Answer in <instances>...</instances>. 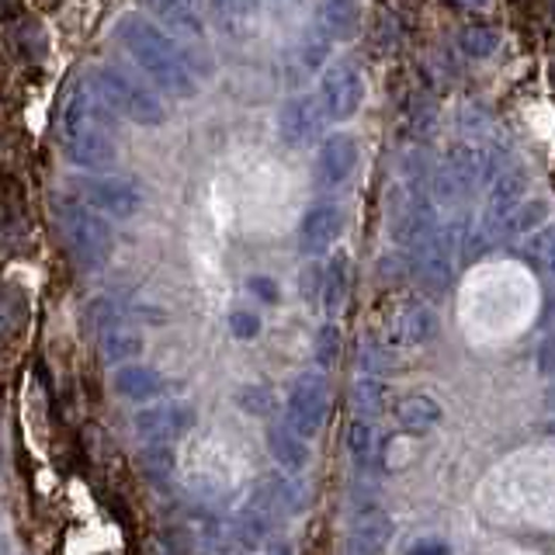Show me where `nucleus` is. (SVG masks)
I'll return each instance as SVG.
<instances>
[{
  "mask_svg": "<svg viewBox=\"0 0 555 555\" xmlns=\"http://www.w3.org/2000/svg\"><path fill=\"white\" fill-rule=\"evenodd\" d=\"M115 112L104 104L91 83H77L63 104V121H60V146L69 164L83 170H104L118 160L115 146Z\"/></svg>",
  "mask_w": 555,
  "mask_h": 555,
  "instance_id": "obj_1",
  "label": "nucleus"
},
{
  "mask_svg": "<svg viewBox=\"0 0 555 555\" xmlns=\"http://www.w3.org/2000/svg\"><path fill=\"white\" fill-rule=\"evenodd\" d=\"M115 39L135 60V66L170 98H195L198 94L195 69L188 66L184 52L173 46L153 22H146L143 14H121Z\"/></svg>",
  "mask_w": 555,
  "mask_h": 555,
  "instance_id": "obj_2",
  "label": "nucleus"
},
{
  "mask_svg": "<svg viewBox=\"0 0 555 555\" xmlns=\"http://www.w3.org/2000/svg\"><path fill=\"white\" fill-rule=\"evenodd\" d=\"M91 87L115 115H126L129 121H135V126L153 129V126H164L167 121V108L160 104V98H156L143 80L129 77L126 69L98 66L91 77Z\"/></svg>",
  "mask_w": 555,
  "mask_h": 555,
  "instance_id": "obj_3",
  "label": "nucleus"
},
{
  "mask_svg": "<svg viewBox=\"0 0 555 555\" xmlns=\"http://www.w3.org/2000/svg\"><path fill=\"white\" fill-rule=\"evenodd\" d=\"M60 219H63L66 247L83 271H98L108 264V257L115 250V236H112V225L101 216H94V208L66 205Z\"/></svg>",
  "mask_w": 555,
  "mask_h": 555,
  "instance_id": "obj_4",
  "label": "nucleus"
},
{
  "mask_svg": "<svg viewBox=\"0 0 555 555\" xmlns=\"http://www.w3.org/2000/svg\"><path fill=\"white\" fill-rule=\"evenodd\" d=\"M413 247V271L430 292H444L451 282V247H455V230L441 225L438 216H430L416 236L410 240Z\"/></svg>",
  "mask_w": 555,
  "mask_h": 555,
  "instance_id": "obj_5",
  "label": "nucleus"
},
{
  "mask_svg": "<svg viewBox=\"0 0 555 555\" xmlns=\"http://www.w3.org/2000/svg\"><path fill=\"white\" fill-rule=\"evenodd\" d=\"M326 413H330V386L323 375H299L292 382L288 399H285V424L302 434V438H312L320 434L326 424Z\"/></svg>",
  "mask_w": 555,
  "mask_h": 555,
  "instance_id": "obj_6",
  "label": "nucleus"
},
{
  "mask_svg": "<svg viewBox=\"0 0 555 555\" xmlns=\"http://www.w3.org/2000/svg\"><path fill=\"white\" fill-rule=\"evenodd\" d=\"M317 98H320V104H323V112H326L330 121L354 118L358 108L364 104V74L351 60H340L334 66H326Z\"/></svg>",
  "mask_w": 555,
  "mask_h": 555,
  "instance_id": "obj_7",
  "label": "nucleus"
},
{
  "mask_svg": "<svg viewBox=\"0 0 555 555\" xmlns=\"http://www.w3.org/2000/svg\"><path fill=\"white\" fill-rule=\"evenodd\" d=\"M80 198L87 208L115 219H132L143 208V191L126 178H91L80 188Z\"/></svg>",
  "mask_w": 555,
  "mask_h": 555,
  "instance_id": "obj_8",
  "label": "nucleus"
},
{
  "mask_svg": "<svg viewBox=\"0 0 555 555\" xmlns=\"http://www.w3.org/2000/svg\"><path fill=\"white\" fill-rule=\"evenodd\" d=\"M326 112L320 98L299 94L282 104V115H278V132L288 146H312L326 129Z\"/></svg>",
  "mask_w": 555,
  "mask_h": 555,
  "instance_id": "obj_9",
  "label": "nucleus"
},
{
  "mask_svg": "<svg viewBox=\"0 0 555 555\" xmlns=\"http://www.w3.org/2000/svg\"><path fill=\"white\" fill-rule=\"evenodd\" d=\"M135 434L146 444H170L184 438V434L195 427V410L184 403H164V406H150L135 413Z\"/></svg>",
  "mask_w": 555,
  "mask_h": 555,
  "instance_id": "obj_10",
  "label": "nucleus"
},
{
  "mask_svg": "<svg viewBox=\"0 0 555 555\" xmlns=\"http://www.w3.org/2000/svg\"><path fill=\"white\" fill-rule=\"evenodd\" d=\"M302 507V493L299 486H295L288 476H278V473H268L260 476L254 486H250V496H247V511L260 514V517H288Z\"/></svg>",
  "mask_w": 555,
  "mask_h": 555,
  "instance_id": "obj_11",
  "label": "nucleus"
},
{
  "mask_svg": "<svg viewBox=\"0 0 555 555\" xmlns=\"http://www.w3.org/2000/svg\"><path fill=\"white\" fill-rule=\"evenodd\" d=\"M358 160H361V150H358L354 135L337 132V135L323 139V146L317 153V184L320 188H340L354 173Z\"/></svg>",
  "mask_w": 555,
  "mask_h": 555,
  "instance_id": "obj_12",
  "label": "nucleus"
},
{
  "mask_svg": "<svg viewBox=\"0 0 555 555\" xmlns=\"http://www.w3.org/2000/svg\"><path fill=\"white\" fill-rule=\"evenodd\" d=\"M344 230V212L337 205L330 202H320V205H309L306 216H302V225H299V243L306 254H326L330 247L337 243Z\"/></svg>",
  "mask_w": 555,
  "mask_h": 555,
  "instance_id": "obj_13",
  "label": "nucleus"
},
{
  "mask_svg": "<svg viewBox=\"0 0 555 555\" xmlns=\"http://www.w3.org/2000/svg\"><path fill=\"white\" fill-rule=\"evenodd\" d=\"M438 334V317L424 302H410L403 309H396V317L389 320V344L396 347H421Z\"/></svg>",
  "mask_w": 555,
  "mask_h": 555,
  "instance_id": "obj_14",
  "label": "nucleus"
},
{
  "mask_svg": "<svg viewBox=\"0 0 555 555\" xmlns=\"http://www.w3.org/2000/svg\"><path fill=\"white\" fill-rule=\"evenodd\" d=\"M156 22H164L173 35L181 39H202L205 22H202V0H146Z\"/></svg>",
  "mask_w": 555,
  "mask_h": 555,
  "instance_id": "obj_15",
  "label": "nucleus"
},
{
  "mask_svg": "<svg viewBox=\"0 0 555 555\" xmlns=\"http://www.w3.org/2000/svg\"><path fill=\"white\" fill-rule=\"evenodd\" d=\"M441 403L434 396H427V392H413V396H403L396 403V421H399V427H403L406 434H430L434 427L441 424Z\"/></svg>",
  "mask_w": 555,
  "mask_h": 555,
  "instance_id": "obj_16",
  "label": "nucleus"
},
{
  "mask_svg": "<svg viewBox=\"0 0 555 555\" xmlns=\"http://www.w3.org/2000/svg\"><path fill=\"white\" fill-rule=\"evenodd\" d=\"M112 382H115L118 396L135 399V403H143V399H153V396L164 392V378L156 369H150V364H121Z\"/></svg>",
  "mask_w": 555,
  "mask_h": 555,
  "instance_id": "obj_17",
  "label": "nucleus"
},
{
  "mask_svg": "<svg viewBox=\"0 0 555 555\" xmlns=\"http://www.w3.org/2000/svg\"><path fill=\"white\" fill-rule=\"evenodd\" d=\"M268 448L274 462H282V468H292V473H299L309 462V448H306V438L302 434H295L288 424H271L268 427Z\"/></svg>",
  "mask_w": 555,
  "mask_h": 555,
  "instance_id": "obj_18",
  "label": "nucleus"
},
{
  "mask_svg": "<svg viewBox=\"0 0 555 555\" xmlns=\"http://www.w3.org/2000/svg\"><path fill=\"white\" fill-rule=\"evenodd\" d=\"M386 542H389V517L382 511H372L351 531V555H382Z\"/></svg>",
  "mask_w": 555,
  "mask_h": 555,
  "instance_id": "obj_19",
  "label": "nucleus"
},
{
  "mask_svg": "<svg viewBox=\"0 0 555 555\" xmlns=\"http://www.w3.org/2000/svg\"><path fill=\"white\" fill-rule=\"evenodd\" d=\"M143 347H146V340L135 334V330H129V326H108L101 334V354H104V361L108 364H126V361H135L139 354H143Z\"/></svg>",
  "mask_w": 555,
  "mask_h": 555,
  "instance_id": "obj_20",
  "label": "nucleus"
},
{
  "mask_svg": "<svg viewBox=\"0 0 555 555\" xmlns=\"http://www.w3.org/2000/svg\"><path fill=\"white\" fill-rule=\"evenodd\" d=\"M347 292H351V268H347V257L337 254L330 260V268L323 271V288H320V299L326 306L330 317H337L347 302Z\"/></svg>",
  "mask_w": 555,
  "mask_h": 555,
  "instance_id": "obj_21",
  "label": "nucleus"
},
{
  "mask_svg": "<svg viewBox=\"0 0 555 555\" xmlns=\"http://www.w3.org/2000/svg\"><path fill=\"white\" fill-rule=\"evenodd\" d=\"M320 28L330 35V39H351L358 31V4L354 0H323Z\"/></svg>",
  "mask_w": 555,
  "mask_h": 555,
  "instance_id": "obj_22",
  "label": "nucleus"
},
{
  "mask_svg": "<svg viewBox=\"0 0 555 555\" xmlns=\"http://www.w3.org/2000/svg\"><path fill=\"white\" fill-rule=\"evenodd\" d=\"M25 323V288L0 282V334H11Z\"/></svg>",
  "mask_w": 555,
  "mask_h": 555,
  "instance_id": "obj_23",
  "label": "nucleus"
},
{
  "mask_svg": "<svg viewBox=\"0 0 555 555\" xmlns=\"http://www.w3.org/2000/svg\"><path fill=\"white\" fill-rule=\"evenodd\" d=\"M459 46L465 56L473 60H490L493 52L500 49V31L496 28H486V25H468L462 35H459Z\"/></svg>",
  "mask_w": 555,
  "mask_h": 555,
  "instance_id": "obj_24",
  "label": "nucleus"
},
{
  "mask_svg": "<svg viewBox=\"0 0 555 555\" xmlns=\"http://www.w3.org/2000/svg\"><path fill=\"white\" fill-rule=\"evenodd\" d=\"M548 216V202L534 198L531 205H514L511 216L503 219V233H534L538 225H545Z\"/></svg>",
  "mask_w": 555,
  "mask_h": 555,
  "instance_id": "obj_25",
  "label": "nucleus"
},
{
  "mask_svg": "<svg viewBox=\"0 0 555 555\" xmlns=\"http://www.w3.org/2000/svg\"><path fill=\"white\" fill-rule=\"evenodd\" d=\"M382 403H386V386L378 382V375H361L358 386H354V410H358V416L372 421V416L382 410Z\"/></svg>",
  "mask_w": 555,
  "mask_h": 555,
  "instance_id": "obj_26",
  "label": "nucleus"
},
{
  "mask_svg": "<svg viewBox=\"0 0 555 555\" xmlns=\"http://www.w3.org/2000/svg\"><path fill=\"white\" fill-rule=\"evenodd\" d=\"M347 448H351V459H354L358 468H364L372 462V455H375V427H372V421L358 416V421L351 424V430H347Z\"/></svg>",
  "mask_w": 555,
  "mask_h": 555,
  "instance_id": "obj_27",
  "label": "nucleus"
},
{
  "mask_svg": "<svg viewBox=\"0 0 555 555\" xmlns=\"http://www.w3.org/2000/svg\"><path fill=\"white\" fill-rule=\"evenodd\" d=\"M330 46H334V39L320 28V22L312 25V28H306V35H302V46H299V60H302V66L306 69H317L326 56H330Z\"/></svg>",
  "mask_w": 555,
  "mask_h": 555,
  "instance_id": "obj_28",
  "label": "nucleus"
},
{
  "mask_svg": "<svg viewBox=\"0 0 555 555\" xmlns=\"http://www.w3.org/2000/svg\"><path fill=\"white\" fill-rule=\"evenodd\" d=\"M236 403L243 413H250V416H268L274 410V392L264 386H243L236 392Z\"/></svg>",
  "mask_w": 555,
  "mask_h": 555,
  "instance_id": "obj_29",
  "label": "nucleus"
},
{
  "mask_svg": "<svg viewBox=\"0 0 555 555\" xmlns=\"http://www.w3.org/2000/svg\"><path fill=\"white\" fill-rule=\"evenodd\" d=\"M337 354H340V330L334 323H326L317 337V361L323 364V369H330V364L337 361Z\"/></svg>",
  "mask_w": 555,
  "mask_h": 555,
  "instance_id": "obj_30",
  "label": "nucleus"
},
{
  "mask_svg": "<svg viewBox=\"0 0 555 555\" xmlns=\"http://www.w3.org/2000/svg\"><path fill=\"white\" fill-rule=\"evenodd\" d=\"M520 254H525V260H528L531 268H542V271H545V268H548V260H552V233L542 230L538 236H531V240H528V247L520 250Z\"/></svg>",
  "mask_w": 555,
  "mask_h": 555,
  "instance_id": "obj_31",
  "label": "nucleus"
},
{
  "mask_svg": "<svg viewBox=\"0 0 555 555\" xmlns=\"http://www.w3.org/2000/svg\"><path fill=\"white\" fill-rule=\"evenodd\" d=\"M230 334L236 340H254L260 334V320L254 317V312H247V309H233L230 312Z\"/></svg>",
  "mask_w": 555,
  "mask_h": 555,
  "instance_id": "obj_32",
  "label": "nucleus"
},
{
  "mask_svg": "<svg viewBox=\"0 0 555 555\" xmlns=\"http://www.w3.org/2000/svg\"><path fill=\"white\" fill-rule=\"evenodd\" d=\"M143 465L150 468L153 476H164V473H170V465H173L170 448H167V444H150V448L143 451Z\"/></svg>",
  "mask_w": 555,
  "mask_h": 555,
  "instance_id": "obj_33",
  "label": "nucleus"
},
{
  "mask_svg": "<svg viewBox=\"0 0 555 555\" xmlns=\"http://www.w3.org/2000/svg\"><path fill=\"white\" fill-rule=\"evenodd\" d=\"M361 372L364 375H378L382 364H386V358H382V347L375 340H361Z\"/></svg>",
  "mask_w": 555,
  "mask_h": 555,
  "instance_id": "obj_34",
  "label": "nucleus"
},
{
  "mask_svg": "<svg viewBox=\"0 0 555 555\" xmlns=\"http://www.w3.org/2000/svg\"><path fill=\"white\" fill-rule=\"evenodd\" d=\"M320 288H323V271L317 264H309L299 278V292H302V299L306 302H317L320 299Z\"/></svg>",
  "mask_w": 555,
  "mask_h": 555,
  "instance_id": "obj_35",
  "label": "nucleus"
},
{
  "mask_svg": "<svg viewBox=\"0 0 555 555\" xmlns=\"http://www.w3.org/2000/svg\"><path fill=\"white\" fill-rule=\"evenodd\" d=\"M247 288L257 295V299H264V302H278V285L271 282V278H264V274H257V278H250V282H247Z\"/></svg>",
  "mask_w": 555,
  "mask_h": 555,
  "instance_id": "obj_36",
  "label": "nucleus"
},
{
  "mask_svg": "<svg viewBox=\"0 0 555 555\" xmlns=\"http://www.w3.org/2000/svg\"><path fill=\"white\" fill-rule=\"evenodd\" d=\"M410 555H451V548L444 542H438V538H424V542H416L410 548Z\"/></svg>",
  "mask_w": 555,
  "mask_h": 555,
  "instance_id": "obj_37",
  "label": "nucleus"
},
{
  "mask_svg": "<svg viewBox=\"0 0 555 555\" xmlns=\"http://www.w3.org/2000/svg\"><path fill=\"white\" fill-rule=\"evenodd\" d=\"M25 11V0H0V25L4 22H14L17 14Z\"/></svg>",
  "mask_w": 555,
  "mask_h": 555,
  "instance_id": "obj_38",
  "label": "nucleus"
},
{
  "mask_svg": "<svg viewBox=\"0 0 555 555\" xmlns=\"http://www.w3.org/2000/svg\"><path fill=\"white\" fill-rule=\"evenodd\" d=\"M455 4H462V8H473V11H482L490 0H455Z\"/></svg>",
  "mask_w": 555,
  "mask_h": 555,
  "instance_id": "obj_39",
  "label": "nucleus"
},
{
  "mask_svg": "<svg viewBox=\"0 0 555 555\" xmlns=\"http://www.w3.org/2000/svg\"><path fill=\"white\" fill-rule=\"evenodd\" d=\"M0 555H8V542H4V538H0Z\"/></svg>",
  "mask_w": 555,
  "mask_h": 555,
  "instance_id": "obj_40",
  "label": "nucleus"
}]
</instances>
